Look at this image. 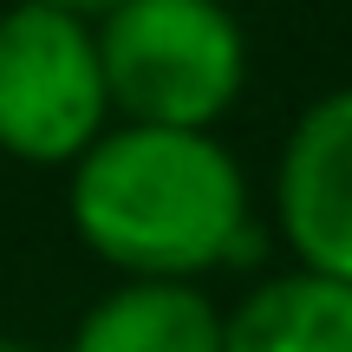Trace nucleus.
Segmentation results:
<instances>
[{
    "mask_svg": "<svg viewBox=\"0 0 352 352\" xmlns=\"http://www.w3.org/2000/svg\"><path fill=\"white\" fill-rule=\"evenodd\" d=\"M0 352H33V346H20V340H7V333H0Z\"/></svg>",
    "mask_w": 352,
    "mask_h": 352,
    "instance_id": "6e6552de",
    "label": "nucleus"
},
{
    "mask_svg": "<svg viewBox=\"0 0 352 352\" xmlns=\"http://www.w3.org/2000/svg\"><path fill=\"white\" fill-rule=\"evenodd\" d=\"M222 352H352V280L333 274H267L222 314Z\"/></svg>",
    "mask_w": 352,
    "mask_h": 352,
    "instance_id": "423d86ee",
    "label": "nucleus"
},
{
    "mask_svg": "<svg viewBox=\"0 0 352 352\" xmlns=\"http://www.w3.org/2000/svg\"><path fill=\"white\" fill-rule=\"evenodd\" d=\"M274 215L307 274L352 280V85L300 111L280 144Z\"/></svg>",
    "mask_w": 352,
    "mask_h": 352,
    "instance_id": "20e7f679",
    "label": "nucleus"
},
{
    "mask_svg": "<svg viewBox=\"0 0 352 352\" xmlns=\"http://www.w3.org/2000/svg\"><path fill=\"white\" fill-rule=\"evenodd\" d=\"M104 118L111 91L98 65V26L65 7L13 0L0 13V151L72 170L111 131Z\"/></svg>",
    "mask_w": 352,
    "mask_h": 352,
    "instance_id": "7ed1b4c3",
    "label": "nucleus"
},
{
    "mask_svg": "<svg viewBox=\"0 0 352 352\" xmlns=\"http://www.w3.org/2000/svg\"><path fill=\"white\" fill-rule=\"evenodd\" d=\"M39 7H65V13H78V20H91V13H111V7H124V0H39Z\"/></svg>",
    "mask_w": 352,
    "mask_h": 352,
    "instance_id": "0eeeda50",
    "label": "nucleus"
},
{
    "mask_svg": "<svg viewBox=\"0 0 352 352\" xmlns=\"http://www.w3.org/2000/svg\"><path fill=\"white\" fill-rule=\"evenodd\" d=\"M65 352H222V314L189 280H124L85 307Z\"/></svg>",
    "mask_w": 352,
    "mask_h": 352,
    "instance_id": "39448f33",
    "label": "nucleus"
},
{
    "mask_svg": "<svg viewBox=\"0 0 352 352\" xmlns=\"http://www.w3.org/2000/svg\"><path fill=\"white\" fill-rule=\"evenodd\" d=\"M111 111L157 131H215L248 85V33L222 0H124L98 20Z\"/></svg>",
    "mask_w": 352,
    "mask_h": 352,
    "instance_id": "f03ea898",
    "label": "nucleus"
},
{
    "mask_svg": "<svg viewBox=\"0 0 352 352\" xmlns=\"http://www.w3.org/2000/svg\"><path fill=\"white\" fill-rule=\"evenodd\" d=\"M72 228L124 280H189L248 261V176L215 131L118 124L72 164Z\"/></svg>",
    "mask_w": 352,
    "mask_h": 352,
    "instance_id": "f257e3e1",
    "label": "nucleus"
}]
</instances>
